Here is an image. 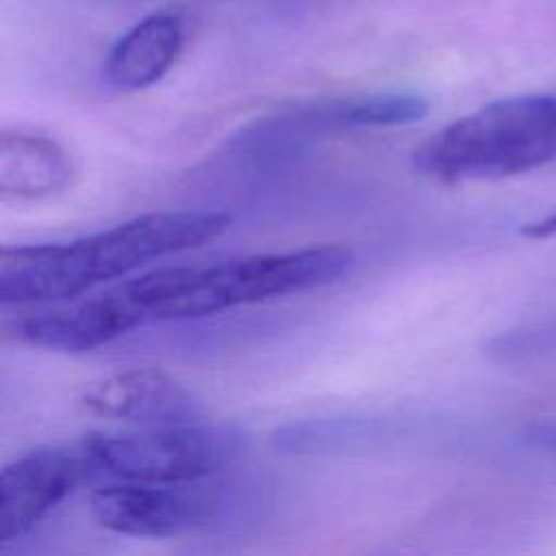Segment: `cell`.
Returning a JSON list of instances; mask_svg holds the SVG:
<instances>
[{
  "label": "cell",
  "instance_id": "8fae6325",
  "mask_svg": "<svg viewBox=\"0 0 556 556\" xmlns=\"http://www.w3.org/2000/svg\"><path fill=\"white\" fill-rule=\"evenodd\" d=\"M521 235L528 239H547L556 235V208L549 215H543L534 222H526L521 226Z\"/></svg>",
  "mask_w": 556,
  "mask_h": 556
},
{
  "label": "cell",
  "instance_id": "8992f818",
  "mask_svg": "<svg viewBox=\"0 0 556 556\" xmlns=\"http://www.w3.org/2000/svg\"><path fill=\"white\" fill-rule=\"evenodd\" d=\"M98 476L85 443L30 450L0 473V543L33 530L83 482Z\"/></svg>",
  "mask_w": 556,
  "mask_h": 556
},
{
  "label": "cell",
  "instance_id": "52a82bcc",
  "mask_svg": "<svg viewBox=\"0 0 556 556\" xmlns=\"http://www.w3.org/2000/svg\"><path fill=\"white\" fill-rule=\"evenodd\" d=\"M91 415L143 426L198 421L200 402L176 378L156 367H139L91 382L80 393Z\"/></svg>",
  "mask_w": 556,
  "mask_h": 556
},
{
  "label": "cell",
  "instance_id": "277c9868",
  "mask_svg": "<svg viewBox=\"0 0 556 556\" xmlns=\"http://www.w3.org/2000/svg\"><path fill=\"white\" fill-rule=\"evenodd\" d=\"M83 443L98 476L126 482H189L232 463L241 450V432L226 424L189 421L143 432H96Z\"/></svg>",
  "mask_w": 556,
  "mask_h": 556
},
{
  "label": "cell",
  "instance_id": "ba28073f",
  "mask_svg": "<svg viewBox=\"0 0 556 556\" xmlns=\"http://www.w3.org/2000/svg\"><path fill=\"white\" fill-rule=\"evenodd\" d=\"M74 176V159L56 139L24 128L0 132V193L4 198H50L65 191Z\"/></svg>",
  "mask_w": 556,
  "mask_h": 556
},
{
  "label": "cell",
  "instance_id": "5b68a950",
  "mask_svg": "<svg viewBox=\"0 0 556 556\" xmlns=\"http://www.w3.org/2000/svg\"><path fill=\"white\" fill-rule=\"evenodd\" d=\"M222 506L217 484L189 482H117L100 486L89 497L93 519L115 532L139 539H161L208 523Z\"/></svg>",
  "mask_w": 556,
  "mask_h": 556
},
{
  "label": "cell",
  "instance_id": "30bf717a",
  "mask_svg": "<svg viewBox=\"0 0 556 556\" xmlns=\"http://www.w3.org/2000/svg\"><path fill=\"white\" fill-rule=\"evenodd\" d=\"M528 441L549 454H556V419L536 421L528 428Z\"/></svg>",
  "mask_w": 556,
  "mask_h": 556
},
{
  "label": "cell",
  "instance_id": "7a4b0ae2",
  "mask_svg": "<svg viewBox=\"0 0 556 556\" xmlns=\"http://www.w3.org/2000/svg\"><path fill=\"white\" fill-rule=\"evenodd\" d=\"M354 263L356 256L345 245H308L211 265L163 267L128 278L117 287L139 328L319 289L341 280Z\"/></svg>",
  "mask_w": 556,
  "mask_h": 556
},
{
  "label": "cell",
  "instance_id": "9c48e42d",
  "mask_svg": "<svg viewBox=\"0 0 556 556\" xmlns=\"http://www.w3.org/2000/svg\"><path fill=\"white\" fill-rule=\"evenodd\" d=\"M185 30L176 15L159 13L122 35L104 59V78L122 91H139L159 83L180 56Z\"/></svg>",
  "mask_w": 556,
  "mask_h": 556
},
{
  "label": "cell",
  "instance_id": "3957f363",
  "mask_svg": "<svg viewBox=\"0 0 556 556\" xmlns=\"http://www.w3.org/2000/svg\"><path fill=\"white\" fill-rule=\"evenodd\" d=\"M556 159V93H523L484 104L432 132L413 152L417 174L454 185L495 180Z\"/></svg>",
  "mask_w": 556,
  "mask_h": 556
},
{
  "label": "cell",
  "instance_id": "6da1fadb",
  "mask_svg": "<svg viewBox=\"0 0 556 556\" xmlns=\"http://www.w3.org/2000/svg\"><path fill=\"white\" fill-rule=\"evenodd\" d=\"M228 226L226 211H152L63 243L4 245L0 300L17 306L70 300L154 258L208 243Z\"/></svg>",
  "mask_w": 556,
  "mask_h": 556
}]
</instances>
